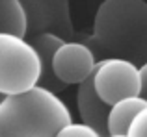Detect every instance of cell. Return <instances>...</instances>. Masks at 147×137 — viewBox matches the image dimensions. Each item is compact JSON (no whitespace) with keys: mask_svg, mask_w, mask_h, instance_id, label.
<instances>
[{"mask_svg":"<svg viewBox=\"0 0 147 137\" xmlns=\"http://www.w3.org/2000/svg\"><path fill=\"white\" fill-rule=\"evenodd\" d=\"M71 120L61 98L39 85L0 100V137H54Z\"/></svg>","mask_w":147,"mask_h":137,"instance_id":"2","label":"cell"},{"mask_svg":"<svg viewBox=\"0 0 147 137\" xmlns=\"http://www.w3.org/2000/svg\"><path fill=\"white\" fill-rule=\"evenodd\" d=\"M24 15V39L37 33H52L63 41H76L69 0H17ZM80 41V39H78Z\"/></svg>","mask_w":147,"mask_h":137,"instance_id":"4","label":"cell"},{"mask_svg":"<svg viewBox=\"0 0 147 137\" xmlns=\"http://www.w3.org/2000/svg\"><path fill=\"white\" fill-rule=\"evenodd\" d=\"M61 37L52 35V33H37V35L30 37L28 43L32 45V48L36 50L37 59H39V80L37 85L49 89L52 93H60L65 89V85H61L58 82V78L52 72V54L61 43Z\"/></svg>","mask_w":147,"mask_h":137,"instance_id":"8","label":"cell"},{"mask_svg":"<svg viewBox=\"0 0 147 137\" xmlns=\"http://www.w3.org/2000/svg\"><path fill=\"white\" fill-rule=\"evenodd\" d=\"M147 104L140 96H129L114 102L106 115V135H125L130 120Z\"/></svg>","mask_w":147,"mask_h":137,"instance_id":"9","label":"cell"},{"mask_svg":"<svg viewBox=\"0 0 147 137\" xmlns=\"http://www.w3.org/2000/svg\"><path fill=\"white\" fill-rule=\"evenodd\" d=\"M91 85L99 98L108 106L121 98L138 96V65L121 58H100L91 72Z\"/></svg>","mask_w":147,"mask_h":137,"instance_id":"5","label":"cell"},{"mask_svg":"<svg viewBox=\"0 0 147 137\" xmlns=\"http://www.w3.org/2000/svg\"><path fill=\"white\" fill-rule=\"evenodd\" d=\"M104 137H129V135L125 134V135H104Z\"/></svg>","mask_w":147,"mask_h":137,"instance_id":"14","label":"cell"},{"mask_svg":"<svg viewBox=\"0 0 147 137\" xmlns=\"http://www.w3.org/2000/svg\"><path fill=\"white\" fill-rule=\"evenodd\" d=\"M97 56L84 41H61L52 54V72L61 85H78L91 76Z\"/></svg>","mask_w":147,"mask_h":137,"instance_id":"6","label":"cell"},{"mask_svg":"<svg viewBox=\"0 0 147 137\" xmlns=\"http://www.w3.org/2000/svg\"><path fill=\"white\" fill-rule=\"evenodd\" d=\"M54 137H100V135L95 130H91L90 126H86V124L73 122L71 120V122L65 124L63 128H60Z\"/></svg>","mask_w":147,"mask_h":137,"instance_id":"11","label":"cell"},{"mask_svg":"<svg viewBox=\"0 0 147 137\" xmlns=\"http://www.w3.org/2000/svg\"><path fill=\"white\" fill-rule=\"evenodd\" d=\"M26 22L17 0H0V33L24 37Z\"/></svg>","mask_w":147,"mask_h":137,"instance_id":"10","label":"cell"},{"mask_svg":"<svg viewBox=\"0 0 147 137\" xmlns=\"http://www.w3.org/2000/svg\"><path fill=\"white\" fill-rule=\"evenodd\" d=\"M84 43L100 58H121L142 65L147 61V2L104 0L93 17V30Z\"/></svg>","mask_w":147,"mask_h":137,"instance_id":"1","label":"cell"},{"mask_svg":"<svg viewBox=\"0 0 147 137\" xmlns=\"http://www.w3.org/2000/svg\"><path fill=\"white\" fill-rule=\"evenodd\" d=\"M110 106L104 104L91 85V76L78 83L76 89V109L80 115V122L95 130L100 137L106 135V115Z\"/></svg>","mask_w":147,"mask_h":137,"instance_id":"7","label":"cell"},{"mask_svg":"<svg viewBox=\"0 0 147 137\" xmlns=\"http://www.w3.org/2000/svg\"><path fill=\"white\" fill-rule=\"evenodd\" d=\"M0 100H2V94H0Z\"/></svg>","mask_w":147,"mask_h":137,"instance_id":"15","label":"cell"},{"mask_svg":"<svg viewBox=\"0 0 147 137\" xmlns=\"http://www.w3.org/2000/svg\"><path fill=\"white\" fill-rule=\"evenodd\" d=\"M127 135L129 137H147V104L130 120Z\"/></svg>","mask_w":147,"mask_h":137,"instance_id":"12","label":"cell"},{"mask_svg":"<svg viewBox=\"0 0 147 137\" xmlns=\"http://www.w3.org/2000/svg\"><path fill=\"white\" fill-rule=\"evenodd\" d=\"M39 59L28 39L0 33V94L9 96L37 85Z\"/></svg>","mask_w":147,"mask_h":137,"instance_id":"3","label":"cell"},{"mask_svg":"<svg viewBox=\"0 0 147 137\" xmlns=\"http://www.w3.org/2000/svg\"><path fill=\"white\" fill-rule=\"evenodd\" d=\"M138 76H140V93H138V96L147 102V61L138 65Z\"/></svg>","mask_w":147,"mask_h":137,"instance_id":"13","label":"cell"}]
</instances>
